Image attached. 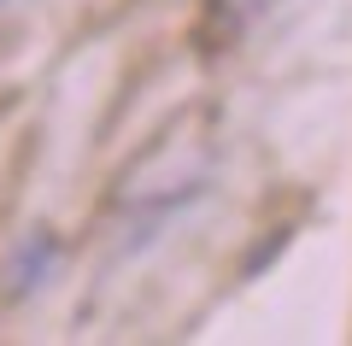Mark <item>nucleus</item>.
Here are the masks:
<instances>
[{
	"mask_svg": "<svg viewBox=\"0 0 352 346\" xmlns=\"http://www.w3.org/2000/svg\"><path fill=\"white\" fill-rule=\"evenodd\" d=\"M217 12L229 18V24H247V18H258V12H270V6H276V0H212Z\"/></svg>",
	"mask_w": 352,
	"mask_h": 346,
	"instance_id": "nucleus-1",
	"label": "nucleus"
}]
</instances>
